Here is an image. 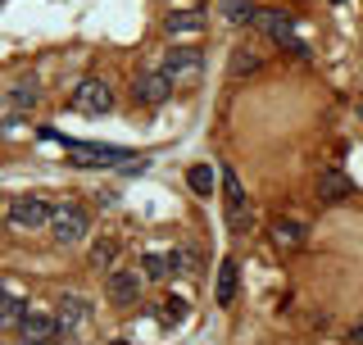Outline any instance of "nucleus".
Segmentation results:
<instances>
[{
	"instance_id": "1",
	"label": "nucleus",
	"mask_w": 363,
	"mask_h": 345,
	"mask_svg": "<svg viewBox=\"0 0 363 345\" xmlns=\"http://www.w3.org/2000/svg\"><path fill=\"white\" fill-rule=\"evenodd\" d=\"M91 232V214L82 200H60L50 214V236L60 241V246H73V241H82Z\"/></svg>"
},
{
	"instance_id": "2",
	"label": "nucleus",
	"mask_w": 363,
	"mask_h": 345,
	"mask_svg": "<svg viewBox=\"0 0 363 345\" xmlns=\"http://www.w3.org/2000/svg\"><path fill=\"white\" fill-rule=\"evenodd\" d=\"M255 28L264 32V37H272V41L281 45V50H295L300 60H309V45L295 37V23H291V14H281V9H259V14H255Z\"/></svg>"
},
{
	"instance_id": "3",
	"label": "nucleus",
	"mask_w": 363,
	"mask_h": 345,
	"mask_svg": "<svg viewBox=\"0 0 363 345\" xmlns=\"http://www.w3.org/2000/svg\"><path fill=\"white\" fill-rule=\"evenodd\" d=\"M73 109L86 114V119H105L113 109V87L105 77H82V82L73 87Z\"/></svg>"
},
{
	"instance_id": "4",
	"label": "nucleus",
	"mask_w": 363,
	"mask_h": 345,
	"mask_svg": "<svg viewBox=\"0 0 363 345\" xmlns=\"http://www.w3.org/2000/svg\"><path fill=\"white\" fill-rule=\"evenodd\" d=\"M164 73L173 77V87H196L204 77V55L196 45H173V50L164 55Z\"/></svg>"
},
{
	"instance_id": "5",
	"label": "nucleus",
	"mask_w": 363,
	"mask_h": 345,
	"mask_svg": "<svg viewBox=\"0 0 363 345\" xmlns=\"http://www.w3.org/2000/svg\"><path fill=\"white\" fill-rule=\"evenodd\" d=\"M55 318H60V341H73L77 332L86 327V318H91V300L77 295V291H64L60 305H55Z\"/></svg>"
},
{
	"instance_id": "6",
	"label": "nucleus",
	"mask_w": 363,
	"mask_h": 345,
	"mask_svg": "<svg viewBox=\"0 0 363 345\" xmlns=\"http://www.w3.org/2000/svg\"><path fill=\"white\" fill-rule=\"evenodd\" d=\"M68 159L82 168H109V164H132V150H118V146H86V141H68L64 146Z\"/></svg>"
},
{
	"instance_id": "7",
	"label": "nucleus",
	"mask_w": 363,
	"mask_h": 345,
	"mask_svg": "<svg viewBox=\"0 0 363 345\" xmlns=\"http://www.w3.org/2000/svg\"><path fill=\"white\" fill-rule=\"evenodd\" d=\"M50 214H55V204L41 200V195H18V200H9V223H14V227H28V232L50 227Z\"/></svg>"
},
{
	"instance_id": "8",
	"label": "nucleus",
	"mask_w": 363,
	"mask_h": 345,
	"mask_svg": "<svg viewBox=\"0 0 363 345\" xmlns=\"http://www.w3.org/2000/svg\"><path fill=\"white\" fill-rule=\"evenodd\" d=\"M268 241L277 250H300L304 241H309V223H304V218L281 214V218H272V223H268Z\"/></svg>"
},
{
	"instance_id": "9",
	"label": "nucleus",
	"mask_w": 363,
	"mask_h": 345,
	"mask_svg": "<svg viewBox=\"0 0 363 345\" xmlns=\"http://www.w3.org/2000/svg\"><path fill=\"white\" fill-rule=\"evenodd\" d=\"M132 96L141 100V105H150V109H159V105H168V96H173V77L159 68V73H141L136 77V87H132Z\"/></svg>"
},
{
	"instance_id": "10",
	"label": "nucleus",
	"mask_w": 363,
	"mask_h": 345,
	"mask_svg": "<svg viewBox=\"0 0 363 345\" xmlns=\"http://www.w3.org/2000/svg\"><path fill=\"white\" fill-rule=\"evenodd\" d=\"M313 191H318V200H323V204H345L350 195H354V182H350L340 168H323V172H318V182H313Z\"/></svg>"
},
{
	"instance_id": "11",
	"label": "nucleus",
	"mask_w": 363,
	"mask_h": 345,
	"mask_svg": "<svg viewBox=\"0 0 363 345\" xmlns=\"http://www.w3.org/2000/svg\"><path fill=\"white\" fill-rule=\"evenodd\" d=\"M141 273H123V268H109V278H105V291H109V300L113 305H136L141 300Z\"/></svg>"
},
{
	"instance_id": "12",
	"label": "nucleus",
	"mask_w": 363,
	"mask_h": 345,
	"mask_svg": "<svg viewBox=\"0 0 363 345\" xmlns=\"http://www.w3.org/2000/svg\"><path fill=\"white\" fill-rule=\"evenodd\" d=\"M204 28H209V23H204V14H200V9H173V14L164 18V37H168V41L200 37Z\"/></svg>"
},
{
	"instance_id": "13",
	"label": "nucleus",
	"mask_w": 363,
	"mask_h": 345,
	"mask_svg": "<svg viewBox=\"0 0 363 345\" xmlns=\"http://www.w3.org/2000/svg\"><path fill=\"white\" fill-rule=\"evenodd\" d=\"M18 336L23 341H50V336H60V318L45 314V309H28L18 323Z\"/></svg>"
},
{
	"instance_id": "14",
	"label": "nucleus",
	"mask_w": 363,
	"mask_h": 345,
	"mask_svg": "<svg viewBox=\"0 0 363 345\" xmlns=\"http://www.w3.org/2000/svg\"><path fill=\"white\" fill-rule=\"evenodd\" d=\"M259 14L255 0H218V18L227 23V28H250Z\"/></svg>"
},
{
	"instance_id": "15",
	"label": "nucleus",
	"mask_w": 363,
	"mask_h": 345,
	"mask_svg": "<svg viewBox=\"0 0 363 345\" xmlns=\"http://www.w3.org/2000/svg\"><path fill=\"white\" fill-rule=\"evenodd\" d=\"M168 259H173V278H200V273H204V259H200V250H196V246H177V250H168Z\"/></svg>"
},
{
	"instance_id": "16",
	"label": "nucleus",
	"mask_w": 363,
	"mask_h": 345,
	"mask_svg": "<svg viewBox=\"0 0 363 345\" xmlns=\"http://www.w3.org/2000/svg\"><path fill=\"white\" fill-rule=\"evenodd\" d=\"M37 100H41V82H37V77H23V82H18L14 91H9L5 109H9V114H18V109H32Z\"/></svg>"
},
{
	"instance_id": "17",
	"label": "nucleus",
	"mask_w": 363,
	"mask_h": 345,
	"mask_svg": "<svg viewBox=\"0 0 363 345\" xmlns=\"http://www.w3.org/2000/svg\"><path fill=\"white\" fill-rule=\"evenodd\" d=\"M23 314H28V305H23L18 291H5V295H0V327H14V332H18Z\"/></svg>"
},
{
	"instance_id": "18",
	"label": "nucleus",
	"mask_w": 363,
	"mask_h": 345,
	"mask_svg": "<svg viewBox=\"0 0 363 345\" xmlns=\"http://www.w3.org/2000/svg\"><path fill=\"white\" fill-rule=\"evenodd\" d=\"M236 295V259H223L218 263V286H213V300L218 305H232Z\"/></svg>"
},
{
	"instance_id": "19",
	"label": "nucleus",
	"mask_w": 363,
	"mask_h": 345,
	"mask_svg": "<svg viewBox=\"0 0 363 345\" xmlns=\"http://www.w3.org/2000/svg\"><path fill=\"white\" fill-rule=\"evenodd\" d=\"M118 241H113V236H105V241H96V246H91V268H96V273H109L113 268V259H118Z\"/></svg>"
},
{
	"instance_id": "20",
	"label": "nucleus",
	"mask_w": 363,
	"mask_h": 345,
	"mask_svg": "<svg viewBox=\"0 0 363 345\" xmlns=\"http://www.w3.org/2000/svg\"><path fill=\"white\" fill-rule=\"evenodd\" d=\"M141 278L145 282H168L173 278V259L168 255H141Z\"/></svg>"
},
{
	"instance_id": "21",
	"label": "nucleus",
	"mask_w": 363,
	"mask_h": 345,
	"mask_svg": "<svg viewBox=\"0 0 363 345\" xmlns=\"http://www.w3.org/2000/svg\"><path fill=\"white\" fill-rule=\"evenodd\" d=\"M223 195H227V214H232V209H245V187H241V177H236V172L232 168H223Z\"/></svg>"
},
{
	"instance_id": "22",
	"label": "nucleus",
	"mask_w": 363,
	"mask_h": 345,
	"mask_svg": "<svg viewBox=\"0 0 363 345\" xmlns=\"http://www.w3.org/2000/svg\"><path fill=\"white\" fill-rule=\"evenodd\" d=\"M264 68V60H259V50H250V45H241L236 50V60H232V73L236 77H250V73H259Z\"/></svg>"
},
{
	"instance_id": "23",
	"label": "nucleus",
	"mask_w": 363,
	"mask_h": 345,
	"mask_svg": "<svg viewBox=\"0 0 363 345\" xmlns=\"http://www.w3.org/2000/svg\"><path fill=\"white\" fill-rule=\"evenodd\" d=\"M186 182H191V191H196V195H209V191H213V172L204 168V164L191 168V172H186Z\"/></svg>"
},
{
	"instance_id": "24",
	"label": "nucleus",
	"mask_w": 363,
	"mask_h": 345,
	"mask_svg": "<svg viewBox=\"0 0 363 345\" xmlns=\"http://www.w3.org/2000/svg\"><path fill=\"white\" fill-rule=\"evenodd\" d=\"M350 341H363V323H359V327H350Z\"/></svg>"
}]
</instances>
